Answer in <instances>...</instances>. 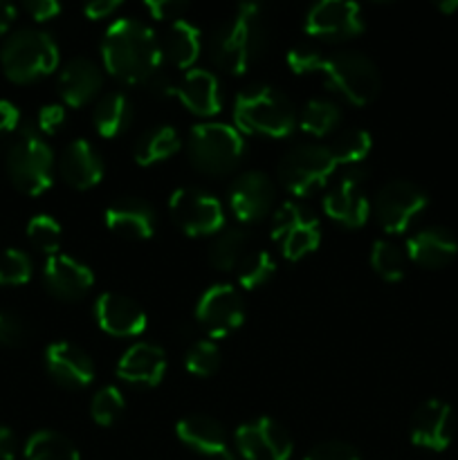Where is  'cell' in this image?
I'll return each instance as SVG.
<instances>
[{
	"mask_svg": "<svg viewBox=\"0 0 458 460\" xmlns=\"http://www.w3.org/2000/svg\"><path fill=\"white\" fill-rule=\"evenodd\" d=\"M184 367L198 377H209L220 367V349L214 340L193 341L184 355Z\"/></svg>",
	"mask_w": 458,
	"mask_h": 460,
	"instance_id": "obj_37",
	"label": "cell"
},
{
	"mask_svg": "<svg viewBox=\"0 0 458 460\" xmlns=\"http://www.w3.org/2000/svg\"><path fill=\"white\" fill-rule=\"evenodd\" d=\"M371 265L384 281H400L407 272V254L395 243L380 238L371 247Z\"/></svg>",
	"mask_w": 458,
	"mask_h": 460,
	"instance_id": "obj_36",
	"label": "cell"
},
{
	"mask_svg": "<svg viewBox=\"0 0 458 460\" xmlns=\"http://www.w3.org/2000/svg\"><path fill=\"white\" fill-rule=\"evenodd\" d=\"M7 173L18 191L40 196L52 187L54 153L36 126H21L7 148Z\"/></svg>",
	"mask_w": 458,
	"mask_h": 460,
	"instance_id": "obj_4",
	"label": "cell"
},
{
	"mask_svg": "<svg viewBox=\"0 0 458 460\" xmlns=\"http://www.w3.org/2000/svg\"><path fill=\"white\" fill-rule=\"evenodd\" d=\"M429 205V196L411 180H391L375 196V220L386 234H402Z\"/></svg>",
	"mask_w": 458,
	"mask_h": 460,
	"instance_id": "obj_10",
	"label": "cell"
},
{
	"mask_svg": "<svg viewBox=\"0 0 458 460\" xmlns=\"http://www.w3.org/2000/svg\"><path fill=\"white\" fill-rule=\"evenodd\" d=\"M274 270H277V263H274L269 252L250 250L242 256V261L238 263V268L233 270V272H236L238 283H241L245 290H256V288L265 286V283L272 279Z\"/></svg>",
	"mask_w": 458,
	"mask_h": 460,
	"instance_id": "obj_35",
	"label": "cell"
},
{
	"mask_svg": "<svg viewBox=\"0 0 458 460\" xmlns=\"http://www.w3.org/2000/svg\"><path fill=\"white\" fill-rule=\"evenodd\" d=\"M364 30L362 7L348 0H321L305 13V31L323 40H346Z\"/></svg>",
	"mask_w": 458,
	"mask_h": 460,
	"instance_id": "obj_15",
	"label": "cell"
},
{
	"mask_svg": "<svg viewBox=\"0 0 458 460\" xmlns=\"http://www.w3.org/2000/svg\"><path fill=\"white\" fill-rule=\"evenodd\" d=\"M274 184L263 171H247L233 180L229 189V209L238 223L251 225L269 216L274 205Z\"/></svg>",
	"mask_w": 458,
	"mask_h": 460,
	"instance_id": "obj_16",
	"label": "cell"
},
{
	"mask_svg": "<svg viewBox=\"0 0 458 460\" xmlns=\"http://www.w3.org/2000/svg\"><path fill=\"white\" fill-rule=\"evenodd\" d=\"M25 340V322L12 313H0V346H21Z\"/></svg>",
	"mask_w": 458,
	"mask_h": 460,
	"instance_id": "obj_43",
	"label": "cell"
},
{
	"mask_svg": "<svg viewBox=\"0 0 458 460\" xmlns=\"http://www.w3.org/2000/svg\"><path fill=\"white\" fill-rule=\"evenodd\" d=\"M27 238H30L36 250L54 256L58 254V247H61V225L52 216L39 214L27 223Z\"/></svg>",
	"mask_w": 458,
	"mask_h": 460,
	"instance_id": "obj_38",
	"label": "cell"
},
{
	"mask_svg": "<svg viewBox=\"0 0 458 460\" xmlns=\"http://www.w3.org/2000/svg\"><path fill=\"white\" fill-rule=\"evenodd\" d=\"M25 460H81V456L67 436L52 429H40L27 438Z\"/></svg>",
	"mask_w": 458,
	"mask_h": 460,
	"instance_id": "obj_32",
	"label": "cell"
},
{
	"mask_svg": "<svg viewBox=\"0 0 458 460\" xmlns=\"http://www.w3.org/2000/svg\"><path fill=\"white\" fill-rule=\"evenodd\" d=\"M436 7L445 13H452L458 9V0H438V3H436Z\"/></svg>",
	"mask_w": 458,
	"mask_h": 460,
	"instance_id": "obj_52",
	"label": "cell"
},
{
	"mask_svg": "<svg viewBox=\"0 0 458 460\" xmlns=\"http://www.w3.org/2000/svg\"><path fill=\"white\" fill-rule=\"evenodd\" d=\"M269 234L287 261H301L321 243V225L317 216L296 200L283 202L274 211Z\"/></svg>",
	"mask_w": 458,
	"mask_h": 460,
	"instance_id": "obj_9",
	"label": "cell"
},
{
	"mask_svg": "<svg viewBox=\"0 0 458 460\" xmlns=\"http://www.w3.org/2000/svg\"><path fill=\"white\" fill-rule=\"evenodd\" d=\"M166 373V353L151 341H137L117 362L119 380L133 386H157Z\"/></svg>",
	"mask_w": 458,
	"mask_h": 460,
	"instance_id": "obj_21",
	"label": "cell"
},
{
	"mask_svg": "<svg viewBox=\"0 0 458 460\" xmlns=\"http://www.w3.org/2000/svg\"><path fill=\"white\" fill-rule=\"evenodd\" d=\"M66 106L63 103H48L39 111V119H36V128L40 135H54L61 130L66 124Z\"/></svg>",
	"mask_w": 458,
	"mask_h": 460,
	"instance_id": "obj_45",
	"label": "cell"
},
{
	"mask_svg": "<svg viewBox=\"0 0 458 460\" xmlns=\"http://www.w3.org/2000/svg\"><path fill=\"white\" fill-rule=\"evenodd\" d=\"M233 121L238 130L268 137H287L299 124L296 108L281 90L268 84H251L233 102Z\"/></svg>",
	"mask_w": 458,
	"mask_h": 460,
	"instance_id": "obj_3",
	"label": "cell"
},
{
	"mask_svg": "<svg viewBox=\"0 0 458 460\" xmlns=\"http://www.w3.org/2000/svg\"><path fill=\"white\" fill-rule=\"evenodd\" d=\"M339 119H341V111L335 102L314 97L304 106L299 126L301 130H305L308 135L321 137V135H328L330 130H335L337 124H339Z\"/></svg>",
	"mask_w": 458,
	"mask_h": 460,
	"instance_id": "obj_33",
	"label": "cell"
},
{
	"mask_svg": "<svg viewBox=\"0 0 458 460\" xmlns=\"http://www.w3.org/2000/svg\"><path fill=\"white\" fill-rule=\"evenodd\" d=\"M326 84L355 106H366L377 97L382 76L373 58L355 49H339L326 57L321 67Z\"/></svg>",
	"mask_w": 458,
	"mask_h": 460,
	"instance_id": "obj_7",
	"label": "cell"
},
{
	"mask_svg": "<svg viewBox=\"0 0 458 460\" xmlns=\"http://www.w3.org/2000/svg\"><path fill=\"white\" fill-rule=\"evenodd\" d=\"M31 279V259L21 250L0 252V286H22Z\"/></svg>",
	"mask_w": 458,
	"mask_h": 460,
	"instance_id": "obj_40",
	"label": "cell"
},
{
	"mask_svg": "<svg viewBox=\"0 0 458 460\" xmlns=\"http://www.w3.org/2000/svg\"><path fill=\"white\" fill-rule=\"evenodd\" d=\"M198 322L202 323L211 340L227 337L236 331L245 319V301L242 295L229 283H216L202 292L196 308Z\"/></svg>",
	"mask_w": 458,
	"mask_h": 460,
	"instance_id": "obj_13",
	"label": "cell"
},
{
	"mask_svg": "<svg viewBox=\"0 0 458 460\" xmlns=\"http://www.w3.org/2000/svg\"><path fill=\"white\" fill-rule=\"evenodd\" d=\"M169 209L178 227L189 236H211L225 227L223 202L205 189H175L171 193Z\"/></svg>",
	"mask_w": 458,
	"mask_h": 460,
	"instance_id": "obj_11",
	"label": "cell"
},
{
	"mask_svg": "<svg viewBox=\"0 0 458 460\" xmlns=\"http://www.w3.org/2000/svg\"><path fill=\"white\" fill-rule=\"evenodd\" d=\"M173 94L193 115L211 117L223 108V93H220L218 76L214 72L205 70V67H191V70L184 72L182 79L175 84Z\"/></svg>",
	"mask_w": 458,
	"mask_h": 460,
	"instance_id": "obj_22",
	"label": "cell"
},
{
	"mask_svg": "<svg viewBox=\"0 0 458 460\" xmlns=\"http://www.w3.org/2000/svg\"><path fill=\"white\" fill-rule=\"evenodd\" d=\"M124 411V395L117 386H103L94 394L92 402H90V413L97 425L108 427L117 420Z\"/></svg>",
	"mask_w": 458,
	"mask_h": 460,
	"instance_id": "obj_39",
	"label": "cell"
},
{
	"mask_svg": "<svg viewBox=\"0 0 458 460\" xmlns=\"http://www.w3.org/2000/svg\"><path fill=\"white\" fill-rule=\"evenodd\" d=\"M265 43L263 18L259 4H238L232 16L216 27L209 43V54L216 67L229 75H242L259 58Z\"/></svg>",
	"mask_w": 458,
	"mask_h": 460,
	"instance_id": "obj_2",
	"label": "cell"
},
{
	"mask_svg": "<svg viewBox=\"0 0 458 460\" xmlns=\"http://www.w3.org/2000/svg\"><path fill=\"white\" fill-rule=\"evenodd\" d=\"M180 146H182V139H180L178 130L169 124H162L153 126V128L144 130L139 135V139L135 142L133 155L139 166H151L162 160H169L173 153H178Z\"/></svg>",
	"mask_w": 458,
	"mask_h": 460,
	"instance_id": "obj_30",
	"label": "cell"
},
{
	"mask_svg": "<svg viewBox=\"0 0 458 460\" xmlns=\"http://www.w3.org/2000/svg\"><path fill=\"white\" fill-rule=\"evenodd\" d=\"M328 148H330L337 164L357 166L371 153L373 139L364 128H346L341 133H337V137L332 139V144Z\"/></svg>",
	"mask_w": 458,
	"mask_h": 460,
	"instance_id": "obj_34",
	"label": "cell"
},
{
	"mask_svg": "<svg viewBox=\"0 0 458 460\" xmlns=\"http://www.w3.org/2000/svg\"><path fill=\"white\" fill-rule=\"evenodd\" d=\"M57 85L63 106L79 108L97 97L103 85V72L90 58L76 57L63 66Z\"/></svg>",
	"mask_w": 458,
	"mask_h": 460,
	"instance_id": "obj_24",
	"label": "cell"
},
{
	"mask_svg": "<svg viewBox=\"0 0 458 460\" xmlns=\"http://www.w3.org/2000/svg\"><path fill=\"white\" fill-rule=\"evenodd\" d=\"M304 460H362L357 449L341 440H326L319 443L305 454Z\"/></svg>",
	"mask_w": 458,
	"mask_h": 460,
	"instance_id": "obj_42",
	"label": "cell"
},
{
	"mask_svg": "<svg viewBox=\"0 0 458 460\" xmlns=\"http://www.w3.org/2000/svg\"><path fill=\"white\" fill-rule=\"evenodd\" d=\"M21 128V111L16 103L0 99V137Z\"/></svg>",
	"mask_w": 458,
	"mask_h": 460,
	"instance_id": "obj_46",
	"label": "cell"
},
{
	"mask_svg": "<svg viewBox=\"0 0 458 460\" xmlns=\"http://www.w3.org/2000/svg\"><path fill=\"white\" fill-rule=\"evenodd\" d=\"M58 45L49 31L22 27L7 36L0 49V63L7 79L16 84H30V81L48 76L58 66Z\"/></svg>",
	"mask_w": 458,
	"mask_h": 460,
	"instance_id": "obj_5",
	"label": "cell"
},
{
	"mask_svg": "<svg viewBox=\"0 0 458 460\" xmlns=\"http://www.w3.org/2000/svg\"><path fill=\"white\" fill-rule=\"evenodd\" d=\"M209 460H238V458L233 456V454H229V452H223V454H216V456H211Z\"/></svg>",
	"mask_w": 458,
	"mask_h": 460,
	"instance_id": "obj_53",
	"label": "cell"
},
{
	"mask_svg": "<svg viewBox=\"0 0 458 460\" xmlns=\"http://www.w3.org/2000/svg\"><path fill=\"white\" fill-rule=\"evenodd\" d=\"M16 434L9 427L0 425V460H13L16 458Z\"/></svg>",
	"mask_w": 458,
	"mask_h": 460,
	"instance_id": "obj_50",
	"label": "cell"
},
{
	"mask_svg": "<svg viewBox=\"0 0 458 460\" xmlns=\"http://www.w3.org/2000/svg\"><path fill=\"white\" fill-rule=\"evenodd\" d=\"M286 61L295 75H310V72H321L326 57L317 45L299 43L287 52Z\"/></svg>",
	"mask_w": 458,
	"mask_h": 460,
	"instance_id": "obj_41",
	"label": "cell"
},
{
	"mask_svg": "<svg viewBox=\"0 0 458 460\" xmlns=\"http://www.w3.org/2000/svg\"><path fill=\"white\" fill-rule=\"evenodd\" d=\"M92 121L101 137H117L128 130L130 121H133V103L119 90L106 93L94 106Z\"/></svg>",
	"mask_w": 458,
	"mask_h": 460,
	"instance_id": "obj_29",
	"label": "cell"
},
{
	"mask_svg": "<svg viewBox=\"0 0 458 460\" xmlns=\"http://www.w3.org/2000/svg\"><path fill=\"white\" fill-rule=\"evenodd\" d=\"M144 85H146V88L151 90V93L155 94V97H166V94H173L175 93L173 81H171L169 72H166L164 67H160V70H157L155 75H153L151 79H148Z\"/></svg>",
	"mask_w": 458,
	"mask_h": 460,
	"instance_id": "obj_49",
	"label": "cell"
},
{
	"mask_svg": "<svg viewBox=\"0 0 458 460\" xmlns=\"http://www.w3.org/2000/svg\"><path fill=\"white\" fill-rule=\"evenodd\" d=\"M43 279L48 290L61 301H76L94 286L92 270L79 259L67 254L48 256L43 268Z\"/></svg>",
	"mask_w": 458,
	"mask_h": 460,
	"instance_id": "obj_20",
	"label": "cell"
},
{
	"mask_svg": "<svg viewBox=\"0 0 458 460\" xmlns=\"http://www.w3.org/2000/svg\"><path fill=\"white\" fill-rule=\"evenodd\" d=\"M162 58L169 61L171 66L182 67V70H191L196 58L200 57L202 49V36L200 30L193 25L187 18L169 22L164 36L160 39Z\"/></svg>",
	"mask_w": 458,
	"mask_h": 460,
	"instance_id": "obj_28",
	"label": "cell"
},
{
	"mask_svg": "<svg viewBox=\"0 0 458 460\" xmlns=\"http://www.w3.org/2000/svg\"><path fill=\"white\" fill-rule=\"evenodd\" d=\"M323 211L344 227H362L371 211V202L366 198V171L350 166L326 193Z\"/></svg>",
	"mask_w": 458,
	"mask_h": 460,
	"instance_id": "obj_12",
	"label": "cell"
},
{
	"mask_svg": "<svg viewBox=\"0 0 458 460\" xmlns=\"http://www.w3.org/2000/svg\"><path fill=\"white\" fill-rule=\"evenodd\" d=\"M58 171L61 178L75 189H92L103 178V157L88 139H75L63 148L58 157Z\"/></svg>",
	"mask_w": 458,
	"mask_h": 460,
	"instance_id": "obj_25",
	"label": "cell"
},
{
	"mask_svg": "<svg viewBox=\"0 0 458 460\" xmlns=\"http://www.w3.org/2000/svg\"><path fill=\"white\" fill-rule=\"evenodd\" d=\"M458 254V238L452 229L425 227L407 241V256L422 268H443Z\"/></svg>",
	"mask_w": 458,
	"mask_h": 460,
	"instance_id": "obj_26",
	"label": "cell"
},
{
	"mask_svg": "<svg viewBox=\"0 0 458 460\" xmlns=\"http://www.w3.org/2000/svg\"><path fill=\"white\" fill-rule=\"evenodd\" d=\"M146 9L155 21L175 22L189 12V3H184V0H148Z\"/></svg>",
	"mask_w": 458,
	"mask_h": 460,
	"instance_id": "obj_44",
	"label": "cell"
},
{
	"mask_svg": "<svg viewBox=\"0 0 458 460\" xmlns=\"http://www.w3.org/2000/svg\"><path fill=\"white\" fill-rule=\"evenodd\" d=\"M456 429V416L447 402L438 398L425 400L416 409L409 427L411 443L418 447L431 449V452H443L449 447Z\"/></svg>",
	"mask_w": 458,
	"mask_h": 460,
	"instance_id": "obj_17",
	"label": "cell"
},
{
	"mask_svg": "<svg viewBox=\"0 0 458 460\" xmlns=\"http://www.w3.org/2000/svg\"><path fill=\"white\" fill-rule=\"evenodd\" d=\"M187 153L193 166L207 175H227L245 155L242 133L223 121H202L189 133Z\"/></svg>",
	"mask_w": 458,
	"mask_h": 460,
	"instance_id": "obj_6",
	"label": "cell"
},
{
	"mask_svg": "<svg viewBox=\"0 0 458 460\" xmlns=\"http://www.w3.org/2000/svg\"><path fill=\"white\" fill-rule=\"evenodd\" d=\"M175 434L187 447L193 452L205 454V456H216V454L227 452V434L225 427L216 418L193 413V416L182 418L175 427Z\"/></svg>",
	"mask_w": 458,
	"mask_h": 460,
	"instance_id": "obj_27",
	"label": "cell"
},
{
	"mask_svg": "<svg viewBox=\"0 0 458 460\" xmlns=\"http://www.w3.org/2000/svg\"><path fill=\"white\" fill-rule=\"evenodd\" d=\"M101 57L106 70L128 85H144L164 63L160 39L137 18H117L108 25Z\"/></svg>",
	"mask_w": 458,
	"mask_h": 460,
	"instance_id": "obj_1",
	"label": "cell"
},
{
	"mask_svg": "<svg viewBox=\"0 0 458 460\" xmlns=\"http://www.w3.org/2000/svg\"><path fill=\"white\" fill-rule=\"evenodd\" d=\"M25 9L36 21H49V18L61 13V4L57 0H30V3H25Z\"/></svg>",
	"mask_w": 458,
	"mask_h": 460,
	"instance_id": "obj_47",
	"label": "cell"
},
{
	"mask_svg": "<svg viewBox=\"0 0 458 460\" xmlns=\"http://www.w3.org/2000/svg\"><path fill=\"white\" fill-rule=\"evenodd\" d=\"M250 252V232L242 225L223 227L209 245V261L220 272H233Z\"/></svg>",
	"mask_w": 458,
	"mask_h": 460,
	"instance_id": "obj_31",
	"label": "cell"
},
{
	"mask_svg": "<svg viewBox=\"0 0 458 460\" xmlns=\"http://www.w3.org/2000/svg\"><path fill=\"white\" fill-rule=\"evenodd\" d=\"M94 317L101 331L115 337H137L146 328V313L133 296L103 292L94 304Z\"/></svg>",
	"mask_w": 458,
	"mask_h": 460,
	"instance_id": "obj_19",
	"label": "cell"
},
{
	"mask_svg": "<svg viewBox=\"0 0 458 460\" xmlns=\"http://www.w3.org/2000/svg\"><path fill=\"white\" fill-rule=\"evenodd\" d=\"M106 225L115 234L130 238V241H146L155 234L157 216L146 200L126 196L108 207Z\"/></svg>",
	"mask_w": 458,
	"mask_h": 460,
	"instance_id": "obj_23",
	"label": "cell"
},
{
	"mask_svg": "<svg viewBox=\"0 0 458 460\" xmlns=\"http://www.w3.org/2000/svg\"><path fill=\"white\" fill-rule=\"evenodd\" d=\"M13 21H16V7L12 3L0 0V34H4Z\"/></svg>",
	"mask_w": 458,
	"mask_h": 460,
	"instance_id": "obj_51",
	"label": "cell"
},
{
	"mask_svg": "<svg viewBox=\"0 0 458 460\" xmlns=\"http://www.w3.org/2000/svg\"><path fill=\"white\" fill-rule=\"evenodd\" d=\"M236 447L245 460H290V434L274 418H256L236 429Z\"/></svg>",
	"mask_w": 458,
	"mask_h": 460,
	"instance_id": "obj_14",
	"label": "cell"
},
{
	"mask_svg": "<svg viewBox=\"0 0 458 460\" xmlns=\"http://www.w3.org/2000/svg\"><path fill=\"white\" fill-rule=\"evenodd\" d=\"M337 169L330 148L323 144L304 142L287 148L278 164V178L295 196H308L328 182Z\"/></svg>",
	"mask_w": 458,
	"mask_h": 460,
	"instance_id": "obj_8",
	"label": "cell"
},
{
	"mask_svg": "<svg viewBox=\"0 0 458 460\" xmlns=\"http://www.w3.org/2000/svg\"><path fill=\"white\" fill-rule=\"evenodd\" d=\"M48 373L66 389H84L94 380V362L81 346L72 341H54L45 349Z\"/></svg>",
	"mask_w": 458,
	"mask_h": 460,
	"instance_id": "obj_18",
	"label": "cell"
},
{
	"mask_svg": "<svg viewBox=\"0 0 458 460\" xmlns=\"http://www.w3.org/2000/svg\"><path fill=\"white\" fill-rule=\"evenodd\" d=\"M119 7V0H92V3L85 4L84 12L85 16L92 18V21H101V18H110Z\"/></svg>",
	"mask_w": 458,
	"mask_h": 460,
	"instance_id": "obj_48",
	"label": "cell"
}]
</instances>
